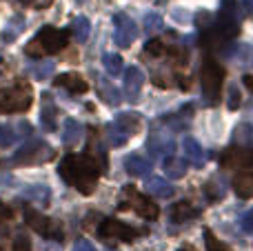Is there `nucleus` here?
Masks as SVG:
<instances>
[{
  "instance_id": "aec40b11",
  "label": "nucleus",
  "mask_w": 253,
  "mask_h": 251,
  "mask_svg": "<svg viewBox=\"0 0 253 251\" xmlns=\"http://www.w3.org/2000/svg\"><path fill=\"white\" fill-rule=\"evenodd\" d=\"M182 149H184V154H187V158L193 163V167H202V165H205V151H202V145L196 138L184 136Z\"/></svg>"
},
{
  "instance_id": "f704fd0d",
  "label": "nucleus",
  "mask_w": 253,
  "mask_h": 251,
  "mask_svg": "<svg viewBox=\"0 0 253 251\" xmlns=\"http://www.w3.org/2000/svg\"><path fill=\"white\" fill-rule=\"evenodd\" d=\"M22 27H25V20H22V16H16V20H11V25H9L7 29L2 31V40H4V42L13 40V36H16L18 31H22Z\"/></svg>"
},
{
  "instance_id": "7c9ffc66",
  "label": "nucleus",
  "mask_w": 253,
  "mask_h": 251,
  "mask_svg": "<svg viewBox=\"0 0 253 251\" xmlns=\"http://www.w3.org/2000/svg\"><path fill=\"white\" fill-rule=\"evenodd\" d=\"M233 53H236L238 62L245 67H253V44L249 42H240L233 47Z\"/></svg>"
},
{
  "instance_id": "cd10ccee",
  "label": "nucleus",
  "mask_w": 253,
  "mask_h": 251,
  "mask_svg": "<svg viewBox=\"0 0 253 251\" xmlns=\"http://www.w3.org/2000/svg\"><path fill=\"white\" fill-rule=\"evenodd\" d=\"M100 98L107 102V105L116 107V105H120V100H123V93H120V89L114 87L111 83L100 80Z\"/></svg>"
},
{
  "instance_id": "a18cd8bd",
  "label": "nucleus",
  "mask_w": 253,
  "mask_h": 251,
  "mask_svg": "<svg viewBox=\"0 0 253 251\" xmlns=\"http://www.w3.org/2000/svg\"><path fill=\"white\" fill-rule=\"evenodd\" d=\"M180 251H191V247H189V245H184V247H180Z\"/></svg>"
},
{
  "instance_id": "7ed1b4c3",
  "label": "nucleus",
  "mask_w": 253,
  "mask_h": 251,
  "mask_svg": "<svg viewBox=\"0 0 253 251\" xmlns=\"http://www.w3.org/2000/svg\"><path fill=\"white\" fill-rule=\"evenodd\" d=\"M224 80V69L220 62H215L213 58H207L202 62L200 69V84H202V96L207 98V102L215 105L220 98V87Z\"/></svg>"
},
{
  "instance_id": "6ab92c4d",
  "label": "nucleus",
  "mask_w": 253,
  "mask_h": 251,
  "mask_svg": "<svg viewBox=\"0 0 253 251\" xmlns=\"http://www.w3.org/2000/svg\"><path fill=\"white\" fill-rule=\"evenodd\" d=\"M171 222H175V225H182V222H189L193 220V218L198 216V209L193 207L191 203H175L173 207H171Z\"/></svg>"
},
{
  "instance_id": "a878e982",
  "label": "nucleus",
  "mask_w": 253,
  "mask_h": 251,
  "mask_svg": "<svg viewBox=\"0 0 253 251\" xmlns=\"http://www.w3.org/2000/svg\"><path fill=\"white\" fill-rule=\"evenodd\" d=\"M233 142L236 147H253V125L240 123L233 129Z\"/></svg>"
},
{
  "instance_id": "4468645a",
  "label": "nucleus",
  "mask_w": 253,
  "mask_h": 251,
  "mask_svg": "<svg viewBox=\"0 0 253 251\" xmlns=\"http://www.w3.org/2000/svg\"><path fill=\"white\" fill-rule=\"evenodd\" d=\"M56 118H58V107L56 102L49 98V93L42 96V109H40V125L44 131H56Z\"/></svg>"
},
{
  "instance_id": "bb28decb",
  "label": "nucleus",
  "mask_w": 253,
  "mask_h": 251,
  "mask_svg": "<svg viewBox=\"0 0 253 251\" xmlns=\"http://www.w3.org/2000/svg\"><path fill=\"white\" fill-rule=\"evenodd\" d=\"M27 71H29V76L34 80H44V78L51 76L53 60H36V62H31V65L27 67Z\"/></svg>"
},
{
  "instance_id": "393cba45",
  "label": "nucleus",
  "mask_w": 253,
  "mask_h": 251,
  "mask_svg": "<svg viewBox=\"0 0 253 251\" xmlns=\"http://www.w3.org/2000/svg\"><path fill=\"white\" fill-rule=\"evenodd\" d=\"M102 65H105V71L109 76H123V71H125V62H123V56H118V53H111V51H107V53H102Z\"/></svg>"
},
{
  "instance_id": "b1692460",
  "label": "nucleus",
  "mask_w": 253,
  "mask_h": 251,
  "mask_svg": "<svg viewBox=\"0 0 253 251\" xmlns=\"http://www.w3.org/2000/svg\"><path fill=\"white\" fill-rule=\"evenodd\" d=\"M22 196H25V198H29V200H34V203L40 205V207H47V205L51 203V189L40 187V185L25 189V191H22Z\"/></svg>"
},
{
  "instance_id": "dca6fc26",
  "label": "nucleus",
  "mask_w": 253,
  "mask_h": 251,
  "mask_svg": "<svg viewBox=\"0 0 253 251\" xmlns=\"http://www.w3.org/2000/svg\"><path fill=\"white\" fill-rule=\"evenodd\" d=\"M116 125H118V129L126 136H133V133L140 131V127H142V118H140L135 111H123V114L116 116L114 120Z\"/></svg>"
},
{
  "instance_id": "4be33fe9",
  "label": "nucleus",
  "mask_w": 253,
  "mask_h": 251,
  "mask_svg": "<svg viewBox=\"0 0 253 251\" xmlns=\"http://www.w3.org/2000/svg\"><path fill=\"white\" fill-rule=\"evenodd\" d=\"M165 173H167V178H182L184 173H187V169H189V163L184 158H175V156H167L165 158Z\"/></svg>"
},
{
  "instance_id": "e433bc0d",
  "label": "nucleus",
  "mask_w": 253,
  "mask_h": 251,
  "mask_svg": "<svg viewBox=\"0 0 253 251\" xmlns=\"http://www.w3.org/2000/svg\"><path fill=\"white\" fill-rule=\"evenodd\" d=\"M240 100H242V98H240V91H238V87L233 84V87L229 89V109L236 111L238 105H240Z\"/></svg>"
},
{
  "instance_id": "c03bdc74",
  "label": "nucleus",
  "mask_w": 253,
  "mask_h": 251,
  "mask_svg": "<svg viewBox=\"0 0 253 251\" xmlns=\"http://www.w3.org/2000/svg\"><path fill=\"white\" fill-rule=\"evenodd\" d=\"M242 4H245L247 13H253V0H242Z\"/></svg>"
},
{
  "instance_id": "4c0bfd02",
  "label": "nucleus",
  "mask_w": 253,
  "mask_h": 251,
  "mask_svg": "<svg viewBox=\"0 0 253 251\" xmlns=\"http://www.w3.org/2000/svg\"><path fill=\"white\" fill-rule=\"evenodd\" d=\"M240 227L247 231V234H253V209H249V211L240 218Z\"/></svg>"
},
{
  "instance_id": "f257e3e1",
  "label": "nucleus",
  "mask_w": 253,
  "mask_h": 251,
  "mask_svg": "<svg viewBox=\"0 0 253 251\" xmlns=\"http://www.w3.org/2000/svg\"><path fill=\"white\" fill-rule=\"evenodd\" d=\"M58 173L69 187L78 189L83 196H89L102 176V169L91 154H67L58 165Z\"/></svg>"
},
{
  "instance_id": "72a5a7b5",
  "label": "nucleus",
  "mask_w": 253,
  "mask_h": 251,
  "mask_svg": "<svg viewBox=\"0 0 253 251\" xmlns=\"http://www.w3.org/2000/svg\"><path fill=\"white\" fill-rule=\"evenodd\" d=\"M205 243H207V251H231L220 238H215V234L211 229H205Z\"/></svg>"
},
{
  "instance_id": "c85d7f7f",
  "label": "nucleus",
  "mask_w": 253,
  "mask_h": 251,
  "mask_svg": "<svg viewBox=\"0 0 253 251\" xmlns=\"http://www.w3.org/2000/svg\"><path fill=\"white\" fill-rule=\"evenodd\" d=\"M105 138H107V142H109L111 147H123L129 136L120 131L116 123H109V125H105Z\"/></svg>"
},
{
  "instance_id": "de8ad7c7",
  "label": "nucleus",
  "mask_w": 253,
  "mask_h": 251,
  "mask_svg": "<svg viewBox=\"0 0 253 251\" xmlns=\"http://www.w3.org/2000/svg\"><path fill=\"white\" fill-rule=\"evenodd\" d=\"M105 251H111V249H105Z\"/></svg>"
},
{
  "instance_id": "9d476101",
  "label": "nucleus",
  "mask_w": 253,
  "mask_h": 251,
  "mask_svg": "<svg viewBox=\"0 0 253 251\" xmlns=\"http://www.w3.org/2000/svg\"><path fill=\"white\" fill-rule=\"evenodd\" d=\"M220 163H222L224 167L253 169V147H231V149L222 151Z\"/></svg>"
},
{
  "instance_id": "49530a36",
  "label": "nucleus",
  "mask_w": 253,
  "mask_h": 251,
  "mask_svg": "<svg viewBox=\"0 0 253 251\" xmlns=\"http://www.w3.org/2000/svg\"><path fill=\"white\" fill-rule=\"evenodd\" d=\"M0 251H4V249H2V247H0Z\"/></svg>"
},
{
  "instance_id": "a19ab883",
  "label": "nucleus",
  "mask_w": 253,
  "mask_h": 251,
  "mask_svg": "<svg viewBox=\"0 0 253 251\" xmlns=\"http://www.w3.org/2000/svg\"><path fill=\"white\" fill-rule=\"evenodd\" d=\"M16 133H18V136H29V133H31V125L25 123V120H22V123H18Z\"/></svg>"
},
{
  "instance_id": "37998d69",
  "label": "nucleus",
  "mask_w": 253,
  "mask_h": 251,
  "mask_svg": "<svg viewBox=\"0 0 253 251\" xmlns=\"http://www.w3.org/2000/svg\"><path fill=\"white\" fill-rule=\"evenodd\" d=\"M242 83L249 87V91H253V76H245V78H242Z\"/></svg>"
},
{
  "instance_id": "1a4fd4ad",
  "label": "nucleus",
  "mask_w": 253,
  "mask_h": 251,
  "mask_svg": "<svg viewBox=\"0 0 253 251\" xmlns=\"http://www.w3.org/2000/svg\"><path fill=\"white\" fill-rule=\"evenodd\" d=\"M114 25H116V31H114V42L118 44L120 49H126L133 44V40L138 38V25L131 20L126 13H116L114 16Z\"/></svg>"
},
{
  "instance_id": "f8f14e48",
  "label": "nucleus",
  "mask_w": 253,
  "mask_h": 251,
  "mask_svg": "<svg viewBox=\"0 0 253 251\" xmlns=\"http://www.w3.org/2000/svg\"><path fill=\"white\" fill-rule=\"evenodd\" d=\"M142 84H144V71L140 69V67H126L125 69V93L131 102L138 100Z\"/></svg>"
},
{
  "instance_id": "39448f33",
  "label": "nucleus",
  "mask_w": 253,
  "mask_h": 251,
  "mask_svg": "<svg viewBox=\"0 0 253 251\" xmlns=\"http://www.w3.org/2000/svg\"><path fill=\"white\" fill-rule=\"evenodd\" d=\"M53 154H56V151H53L44 140H40V138H29V140L13 154L11 160L16 167H29V165L44 163V160L53 158Z\"/></svg>"
},
{
  "instance_id": "6e6552de",
  "label": "nucleus",
  "mask_w": 253,
  "mask_h": 251,
  "mask_svg": "<svg viewBox=\"0 0 253 251\" xmlns=\"http://www.w3.org/2000/svg\"><path fill=\"white\" fill-rule=\"evenodd\" d=\"M25 222H27V225H29L38 236H42V238L62 240V227H60V222L51 220V218H47L44 213L36 211V209H31V207L25 209Z\"/></svg>"
},
{
  "instance_id": "423d86ee",
  "label": "nucleus",
  "mask_w": 253,
  "mask_h": 251,
  "mask_svg": "<svg viewBox=\"0 0 253 251\" xmlns=\"http://www.w3.org/2000/svg\"><path fill=\"white\" fill-rule=\"evenodd\" d=\"M118 209L120 211H125V209H133L138 216L147 218V220H158V216H160L158 205L153 203L151 198H147V196H140L133 185H126L123 189V203L118 205Z\"/></svg>"
},
{
  "instance_id": "5701e85b",
  "label": "nucleus",
  "mask_w": 253,
  "mask_h": 251,
  "mask_svg": "<svg viewBox=\"0 0 253 251\" xmlns=\"http://www.w3.org/2000/svg\"><path fill=\"white\" fill-rule=\"evenodd\" d=\"M71 34L76 36L78 42H87L89 34H91V22H89L87 16H76L74 22H71Z\"/></svg>"
},
{
  "instance_id": "20e7f679",
  "label": "nucleus",
  "mask_w": 253,
  "mask_h": 251,
  "mask_svg": "<svg viewBox=\"0 0 253 251\" xmlns=\"http://www.w3.org/2000/svg\"><path fill=\"white\" fill-rule=\"evenodd\" d=\"M34 102L31 89L27 83H18L13 87L0 89V114H16V111H27Z\"/></svg>"
},
{
  "instance_id": "0eeeda50",
  "label": "nucleus",
  "mask_w": 253,
  "mask_h": 251,
  "mask_svg": "<svg viewBox=\"0 0 253 251\" xmlns=\"http://www.w3.org/2000/svg\"><path fill=\"white\" fill-rule=\"evenodd\" d=\"M96 234L100 240H107V243H131L140 236L138 229H133L126 222H120L116 218H105L100 225L96 227Z\"/></svg>"
},
{
  "instance_id": "2eb2a0df",
  "label": "nucleus",
  "mask_w": 253,
  "mask_h": 251,
  "mask_svg": "<svg viewBox=\"0 0 253 251\" xmlns=\"http://www.w3.org/2000/svg\"><path fill=\"white\" fill-rule=\"evenodd\" d=\"M53 84L56 87H67L71 93H84L89 91V84L83 76L78 74H62V76H56L53 78Z\"/></svg>"
},
{
  "instance_id": "c9c22d12",
  "label": "nucleus",
  "mask_w": 253,
  "mask_h": 251,
  "mask_svg": "<svg viewBox=\"0 0 253 251\" xmlns=\"http://www.w3.org/2000/svg\"><path fill=\"white\" fill-rule=\"evenodd\" d=\"M144 29H147L149 34L160 31L162 29V18L158 16V13H147V16H144Z\"/></svg>"
},
{
  "instance_id": "79ce46f5",
  "label": "nucleus",
  "mask_w": 253,
  "mask_h": 251,
  "mask_svg": "<svg viewBox=\"0 0 253 251\" xmlns=\"http://www.w3.org/2000/svg\"><path fill=\"white\" fill-rule=\"evenodd\" d=\"M53 0H34V7L36 9H44V7H49Z\"/></svg>"
},
{
  "instance_id": "ddd939ff",
  "label": "nucleus",
  "mask_w": 253,
  "mask_h": 251,
  "mask_svg": "<svg viewBox=\"0 0 253 251\" xmlns=\"http://www.w3.org/2000/svg\"><path fill=\"white\" fill-rule=\"evenodd\" d=\"M125 171L133 178H142L151 173V160L142 158L140 154H129L125 158Z\"/></svg>"
},
{
  "instance_id": "a211bd4d",
  "label": "nucleus",
  "mask_w": 253,
  "mask_h": 251,
  "mask_svg": "<svg viewBox=\"0 0 253 251\" xmlns=\"http://www.w3.org/2000/svg\"><path fill=\"white\" fill-rule=\"evenodd\" d=\"M233 191H236L242 200L253 198V173L238 171L236 178H233Z\"/></svg>"
},
{
  "instance_id": "473e14b6",
  "label": "nucleus",
  "mask_w": 253,
  "mask_h": 251,
  "mask_svg": "<svg viewBox=\"0 0 253 251\" xmlns=\"http://www.w3.org/2000/svg\"><path fill=\"white\" fill-rule=\"evenodd\" d=\"M144 53H147V58H160V56L167 53V47L160 38H153L144 44Z\"/></svg>"
},
{
  "instance_id": "ea45409f",
  "label": "nucleus",
  "mask_w": 253,
  "mask_h": 251,
  "mask_svg": "<svg viewBox=\"0 0 253 251\" xmlns=\"http://www.w3.org/2000/svg\"><path fill=\"white\" fill-rule=\"evenodd\" d=\"M13 251H31V243L27 236H18L16 240H13Z\"/></svg>"
},
{
  "instance_id": "412c9836",
  "label": "nucleus",
  "mask_w": 253,
  "mask_h": 251,
  "mask_svg": "<svg viewBox=\"0 0 253 251\" xmlns=\"http://www.w3.org/2000/svg\"><path fill=\"white\" fill-rule=\"evenodd\" d=\"M83 136H84L83 125H80L76 118H67V123H65V131H62V142H65L67 147L78 145V142L83 140Z\"/></svg>"
},
{
  "instance_id": "58836bf2",
  "label": "nucleus",
  "mask_w": 253,
  "mask_h": 251,
  "mask_svg": "<svg viewBox=\"0 0 253 251\" xmlns=\"http://www.w3.org/2000/svg\"><path fill=\"white\" fill-rule=\"evenodd\" d=\"M71 251H96V247H93V243L91 240H87V238H78L74 243V249Z\"/></svg>"
},
{
  "instance_id": "f3484780",
  "label": "nucleus",
  "mask_w": 253,
  "mask_h": 251,
  "mask_svg": "<svg viewBox=\"0 0 253 251\" xmlns=\"http://www.w3.org/2000/svg\"><path fill=\"white\" fill-rule=\"evenodd\" d=\"M144 187H147V191L151 196H158V198H171V196L175 194L173 185H171L167 178H160V176H151L147 178V182H144Z\"/></svg>"
},
{
  "instance_id": "2f4dec72",
  "label": "nucleus",
  "mask_w": 253,
  "mask_h": 251,
  "mask_svg": "<svg viewBox=\"0 0 253 251\" xmlns=\"http://www.w3.org/2000/svg\"><path fill=\"white\" fill-rule=\"evenodd\" d=\"M18 133L13 127H9V125H0V149H9V147L16 142Z\"/></svg>"
},
{
  "instance_id": "9b49d317",
  "label": "nucleus",
  "mask_w": 253,
  "mask_h": 251,
  "mask_svg": "<svg viewBox=\"0 0 253 251\" xmlns=\"http://www.w3.org/2000/svg\"><path fill=\"white\" fill-rule=\"evenodd\" d=\"M147 149L151 156H173L175 151V142L171 136H167L165 131H153L147 140Z\"/></svg>"
},
{
  "instance_id": "c756f323",
  "label": "nucleus",
  "mask_w": 253,
  "mask_h": 251,
  "mask_svg": "<svg viewBox=\"0 0 253 251\" xmlns=\"http://www.w3.org/2000/svg\"><path fill=\"white\" fill-rule=\"evenodd\" d=\"M205 194H207V198H209L211 203H218V200L224 198V185L220 182L218 176L211 178V180L205 185Z\"/></svg>"
},
{
  "instance_id": "f03ea898",
  "label": "nucleus",
  "mask_w": 253,
  "mask_h": 251,
  "mask_svg": "<svg viewBox=\"0 0 253 251\" xmlns=\"http://www.w3.org/2000/svg\"><path fill=\"white\" fill-rule=\"evenodd\" d=\"M67 44H69V29H58V27H42L38 31L34 40L25 47V53L29 58H42L47 53H58V51H65Z\"/></svg>"
}]
</instances>
